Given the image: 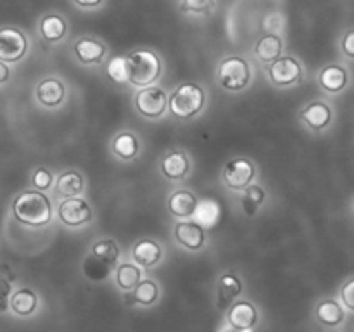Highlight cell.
Wrapping results in <instances>:
<instances>
[{"label":"cell","mask_w":354,"mask_h":332,"mask_svg":"<svg viewBox=\"0 0 354 332\" xmlns=\"http://www.w3.org/2000/svg\"><path fill=\"white\" fill-rule=\"evenodd\" d=\"M9 308V297L0 296V311H6Z\"/></svg>","instance_id":"ab89813d"},{"label":"cell","mask_w":354,"mask_h":332,"mask_svg":"<svg viewBox=\"0 0 354 332\" xmlns=\"http://www.w3.org/2000/svg\"><path fill=\"white\" fill-rule=\"evenodd\" d=\"M128 59V82L135 86H151L161 76V59L152 50L131 52Z\"/></svg>","instance_id":"7a4b0ae2"},{"label":"cell","mask_w":354,"mask_h":332,"mask_svg":"<svg viewBox=\"0 0 354 332\" xmlns=\"http://www.w3.org/2000/svg\"><path fill=\"white\" fill-rule=\"evenodd\" d=\"M75 52L83 64H99L106 57V45L93 38H80L75 44Z\"/></svg>","instance_id":"9a60e30c"},{"label":"cell","mask_w":354,"mask_h":332,"mask_svg":"<svg viewBox=\"0 0 354 332\" xmlns=\"http://www.w3.org/2000/svg\"><path fill=\"white\" fill-rule=\"evenodd\" d=\"M173 234H175L176 241L190 251H197L206 242L204 228L197 221H180V223H176Z\"/></svg>","instance_id":"30bf717a"},{"label":"cell","mask_w":354,"mask_h":332,"mask_svg":"<svg viewBox=\"0 0 354 332\" xmlns=\"http://www.w3.org/2000/svg\"><path fill=\"white\" fill-rule=\"evenodd\" d=\"M169 213L176 218L194 216L197 208V197L190 190H175L168 201Z\"/></svg>","instance_id":"2e32d148"},{"label":"cell","mask_w":354,"mask_h":332,"mask_svg":"<svg viewBox=\"0 0 354 332\" xmlns=\"http://www.w3.org/2000/svg\"><path fill=\"white\" fill-rule=\"evenodd\" d=\"M57 213L62 223L68 225V227H80V225L88 223L93 216L90 204L78 196L66 197L59 204Z\"/></svg>","instance_id":"8992f818"},{"label":"cell","mask_w":354,"mask_h":332,"mask_svg":"<svg viewBox=\"0 0 354 332\" xmlns=\"http://www.w3.org/2000/svg\"><path fill=\"white\" fill-rule=\"evenodd\" d=\"M218 304L220 308H227L235 297L241 294L242 282L235 273H225L220 280H218Z\"/></svg>","instance_id":"ffe728a7"},{"label":"cell","mask_w":354,"mask_h":332,"mask_svg":"<svg viewBox=\"0 0 354 332\" xmlns=\"http://www.w3.org/2000/svg\"><path fill=\"white\" fill-rule=\"evenodd\" d=\"M142 280L140 268L133 263H121L116 268V284L123 290H131Z\"/></svg>","instance_id":"d4e9b609"},{"label":"cell","mask_w":354,"mask_h":332,"mask_svg":"<svg viewBox=\"0 0 354 332\" xmlns=\"http://www.w3.org/2000/svg\"><path fill=\"white\" fill-rule=\"evenodd\" d=\"M251 78V69L245 59L242 57H225L218 66V82L223 89L237 92L248 86Z\"/></svg>","instance_id":"277c9868"},{"label":"cell","mask_w":354,"mask_h":332,"mask_svg":"<svg viewBox=\"0 0 354 332\" xmlns=\"http://www.w3.org/2000/svg\"><path fill=\"white\" fill-rule=\"evenodd\" d=\"M131 256H133L135 263L137 265L145 266V268H151V266L158 265L159 259L162 258V249L152 239H142L137 244L131 248Z\"/></svg>","instance_id":"7c38bea8"},{"label":"cell","mask_w":354,"mask_h":332,"mask_svg":"<svg viewBox=\"0 0 354 332\" xmlns=\"http://www.w3.org/2000/svg\"><path fill=\"white\" fill-rule=\"evenodd\" d=\"M12 213L17 221L30 227H44L52 218L50 201L40 190H24L14 199Z\"/></svg>","instance_id":"6da1fadb"},{"label":"cell","mask_w":354,"mask_h":332,"mask_svg":"<svg viewBox=\"0 0 354 332\" xmlns=\"http://www.w3.org/2000/svg\"><path fill=\"white\" fill-rule=\"evenodd\" d=\"M66 86L61 80L47 78L38 83L37 86V99L38 102L47 107H55L64 100Z\"/></svg>","instance_id":"4fadbf2b"},{"label":"cell","mask_w":354,"mask_h":332,"mask_svg":"<svg viewBox=\"0 0 354 332\" xmlns=\"http://www.w3.org/2000/svg\"><path fill=\"white\" fill-rule=\"evenodd\" d=\"M318 80H320V85L324 86L327 92L337 93L341 92V90H344L346 85H348V71H346L342 66L330 64L327 66V68L322 69Z\"/></svg>","instance_id":"d6986e66"},{"label":"cell","mask_w":354,"mask_h":332,"mask_svg":"<svg viewBox=\"0 0 354 332\" xmlns=\"http://www.w3.org/2000/svg\"><path fill=\"white\" fill-rule=\"evenodd\" d=\"M227 320L235 331H249L258 322V311L249 301H239L232 304L227 313Z\"/></svg>","instance_id":"8fae6325"},{"label":"cell","mask_w":354,"mask_h":332,"mask_svg":"<svg viewBox=\"0 0 354 332\" xmlns=\"http://www.w3.org/2000/svg\"><path fill=\"white\" fill-rule=\"evenodd\" d=\"M159 296V289L156 286L154 280L151 279H145L140 280L137 286L133 287V299L135 303L138 304H144V306H149V304L154 303Z\"/></svg>","instance_id":"4316f807"},{"label":"cell","mask_w":354,"mask_h":332,"mask_svg":"<svg viewBox=\"0 0 354 332\" xmlns=\"http://www.w3.org/2000/svg\"><path fill=\"white\" fill-rule=\"evenodd\" d=\"M83 187H85V182H83L82 173H78L76 169H68L57 176L54 192L62 197H73L80 196L83 192Z\"/></svg>","instance_id":"e0dca14e"},{"label":"cell","mask_w":354,"mask_h":332,"mask_svg":"<svg viewBox=\"0 0 354 332\" xmlns=\"http://www.w3.org/2000/svg\"><path fill=\"white\" fill-rule=\"evenodd\" d=\"M301 120L313 130H322L332 121V109L325 102H311L301 111Z\"/></svg>","instance_id":"5bb4252c"},{"label":"cell","mask_w":354,"mask_h":332,"mask_svg":"<svg viewBox=\"0 0 354 332\" xmlns=\"http://www.w3.org/2000/svg\"><path fill=\"white\" fill-rule=\"evenodd\" d=\"M33 185L38 190H47L52 187V173L45 168H38L33 173Z\"/></svg>","instance_id":"d6a6232c"},{"label":"cell","mask_w":354,"mask_h":332,"mask_svg":"<svg viewBox=\"0 0 354 332\" xmlns=\"http://www.w3.org/2000/svg\"><path fill=\"white\" fill-rule=\"evenodd\" d=\"M113 151H114V154L120 156V158H123V159L135 158V154L138 152L137 137L131 133H128V131L120 133L116 138H114Z\"/></svg>","instance_id":"484cf974"},{"label":"cell","mask_w":354,"mask_h":332,"mask_svg":"<svg viewBox=\"0 0 354 332\" xmlns=\"http://www.w3.org/2000/svg\"><path fill=\"white\" fill-rule=\"evenodd\" d=\"M206 104V93L196 83H183L168 99L169 111L180 120H189L201 113Z\"/></svg>","instance_id":"3957f363"},{"label":"cell","mask_w":354,"mask_h":332,"mask_svg":"<svg viewBox=\"0 0 354 332\" xmlns=\"http://www.w3.org/2000/svg\"><path fill=\"white\" fill-rule=\"evenodd\" d=\"M268 76L275 85L290 86L301 82L303 68H301L297 59L287 55V57H279L277 61L272 62V66L268 68Z\"/></svg>","instance_id":"ba28073f"},{"label":"cell","mask_w":354,"mask_h":332,"mask_svg":"<svg viewBox=\"0 0 354 332\" xmlns=\"http://www.w3.org/2000/svg\"><path fill=\"white\" fill-rule=\"evenodd\" d=\"M282 48L283 44L280 40V37H277V35H266V37L259 38L254 52L263 62H273L282 55Z\"/></svg>","instance_id":"44dd1931"},{"label":"cell","mask_w":354,"mask_h":332,"mask_svg":"<svg viewBox=\"0 0 354 332\" xmlns=\"http://www.w3.org/2000/svg\"><path fill=\"white\" fill-rule=\"evenodd\" d=\"M9 294H10V280L2 279V277H0V296L9 297Z\"/></svg>","instance_id":"8d00e7d4"},{"label":"cell","mask_w":354,"mask_h":332,"mask_svg":"<svg viewBox=\"0 0 354 332\" xmlns=\"http://www.w3.org/2000/svg\"><path fill=\"white\" fill-rule=\"evenodd\" d=\"M244 197H242V208L248 214H254L259 210V206L265 201V190L259 185H248L245 187Z\"/></svg>","instance_id":"f546056e"},{"label":"cell","mask_w":354,"mask_h":332,"mask_svg":"<svg viewBox=\"0 0 354 332\" xmlns=\"http://www.w3.org/2000/svg\"><path fill=\"white\" fill-rule=\"evenodd\" d=\"M0 277H2V279L10 280V282H12V280H16V275H14L12 270H10L7 265H3V263H0Z\"/></svg>","instance_id":"d590c367"},{"label":"cell","mask_w":354,"mask_h":332,"mask_svg":"<svg viewBox=\"0 0 354 332\" xmlns=\"http://www.w3.org/2000/svg\"><path fill=\"white\" fill-rule=\"evenodd\" d=\"M9 75H10V71H9V68H7V64L6 62L0 61V83L7 82V80H9Z\"/></svg>","instance_id":"74e56055"},{"label":"cell","mask_w":354,"mask_h":332,"mask_svg":"<svg viewBox=\"0 0 354 332\" xmlns=\"http://www.w3.org/2000/svg\"><path fill=\"white\" fill-rule=\"evenodd\" d=\"M28 40L23 31L16 28H3L0 30V61L16 62L26 54Z\"/></svg>","instance_id":"9c48e42d"},{"label":"cell","mask_w":354,"mask_h":332,"mask_svg":"<svg viewBox=\"0 0 354 332\" xmlns=\"http://www.w3.org/2000/svg\"><path fill=\"white\" fill-rule=\"evenodd\" d=\"M254 176H256L254 165L245 158H235L225 165V172H223L225 183L234 190H244L245 187L251 185Z\"/></svg>","instance_id":"52a82bcc"},{"label":"cell","mask_w":354,"mask_h":332,"mask_svg":"<svg viewBox=\"0 0 354 332\" xmlns=\"http://www.w3.org/2000/svg\"><path fill=\"white\" fill-rule=\"evenodd\" d=\"M213 3L214 0H183V9H185L187 12L206 14L209 12Z\"/></svg>","instance_id":"1f68e13d"},{"label":"cell","mask_w":354,"mask_h":332,"mask_svg":"<svg viewBox=\"0 0 354 332\" xmlns=\"http://www.w3.org/2000/svg\"><path fill=\"white\" fill-rule=\"evenodd\" d=\"M342 50L348 57L354 59V30H349L342 38Z\"/></svg>","instance_id":"e575fe53"},{"label":"cell","mask_w":354,"mask_h":332,"mask_svg":"<svg viewBox=\"0 0 354 332\" xmlns=\"http://www.w3.org/2000/svg\"><path fill=\"white\" fill-rule=\"evenodd\" d=\"M75 2L82 7H97L102 0H75Z\"/></svg>","instance_id":"f35d334b"},{"label":"cell","mask_w":354,"mask_h":332,"mask_svg":"<svg viewBox=\"0 0 354 332\" xmlns=\"http://www.w3.org/2000/svg\"><path fill=\"white\" fill-rule=\"evenodd\" d=\"M190 168V161L183 152L175 151V152H169L162 158L161 161V169H162V175L169 180H180L189 173Z\"/></svg>","instance_id":"ac0fdd59"},{"label":"cell","mask_w":354,"mask_h":332,"mask_svg":"<svg viewBox=\"0 0 354 332\" xmlns=\"http://www.w3.org/2000/svg\"><path fill=\"white\" fill-rule=\"evenodd\" d=\"M38 297L37 294L31 289H19L12 294L10 297V304L14 313L21 315V317H26V315H31L35 310H37Z\"/></svg>","instance_id":"7402d4cb"},{"label":"cell","mask_w":354,"mask_h":332,"mask_svg":"<svg viewBox=\"0 0 354 332\" xmlns=\"http://www.w3.org/2000/svg\"><path fill=\"white\" fill-rule=\"evenodd\" d=\"M194 214H196L197 221L203 223L204 227H213L220 220V204L211 199H206L201 204H197L196 213Z\"/></svg>","instance_id":"83f0119b"},{"label":"cell","mask_w":354,"mask_h":332,"mask_svg":"<svg viewBox=\"0 0 354 332\" xmlns=\"http://www.w3.org/2000/svg\"><path fill=\"white\" fill-rule=\"evenodd\" d=\"M40 33L47 42H59L66 35V21L61 16H45L40 21Z\"/></svg>","instance_id":"cb8c5ba5"},{"label":"cell","mask_w":354,"mask_h":332,"mask_svg":"<svg viewBox=\"0 0 354 332\" xmlns=\"http://www.w3.org/2000/svg\"><path fill=\"white\" fill-rule=\"evenodd\" d=\"M92 255L95 256L97 259H100L102 263H114L118 259V256H120V248H118V244L114 241H111V239H102V241L95 242L92 248Z\"/></svg>","instance_id":"f1b7e54d"},{"label":"cell","mask_w":354,"mask_h":332,"mask_svg":"<svg viewBox=\"0 0 354 332\" xmlns=\"http://www.w3.org/2000/svg\"><path fill=\"white\" fill-rule=\"evenodd\" d=\"M317 318L324 325L335 327V325L342 324V320H344V310H342L341 304L334 299L322 301L317 306Z\"/></svg>","instance_id":"603a6c76"},{"label":"cell","mask_w":354,"mask_h":332,"mask_svg":"<svg viewBox=\"0 0 354 332\" xmlns=\"http://www.w3.org/2000/svg\"><path fill=\"white\" fill-rule=\"evenodd\" d=\"M341 297H342V303H344V306H348L349 310L354 311V277L353 279H349L348 282L342 286Z\"/></svg>","instance_id":"836d02e7"},{"label":"cell","mask_w":354,"mask_h":332,"mask_svg":"<svg viewBox=\"0 0 354 332\" xmlns=\"http://www.w3.org/2000/svg\"><path fill=\"white\" fill-rule=\"evenodd\" d=\"M135 107L145 118H159L166 113L168 95L159 86H144L135 95Z\"/></svg>","instance_id":"5b68a950"},{"label":"cell","mask_w":354,"mask_h":332,"mask_svg":"<svg viewBox=\"0 0 354 332\" xmlns=\"http://www.w3.org/2000/svg\"><path fill=\"white\" fill-rule=\"evenodd\" d=\"M107 76L114 83H127L128 82V59L123 55H116L107 62Z\"/></svg>","instance_id":"4dcf8cb0"}]
</instances>
